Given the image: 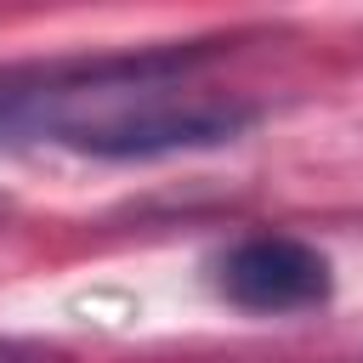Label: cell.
Instances as JSON below:
<instances>
[{
    "mask_svg": "<svg viewBox=\"0 0 363 363\" xmlns=\"http://www.w3.org/2000/svg\"><path fill=\"white\" fill-rule=\"evenodd\" d=\"M216 284H221V295L238 312L278 318V312H312V306H323L329 289H335V267L306 238L255 233V238H244V244H233L221 255Z\"/></svg>",
    "mask_w": 363,
    "mask_h": 363,
    "instance_id": "obj_1",
    "label": "cell"
},
{
    "mask_svg": "<svg viewBox=\"0 0 363 363\" xmlns=\"http://www.w3.org/2000/svg\"><path fill=\"white\" fill-rule=\"evenodd\" d=\"M0 363H68L57 346H40V340H17V335H0Z\"/></svg>",
    "mask_w": 363,
    "mask_h": 363,
    "instance_id": "obj_2",
    "label": "cell"
}]
</instances>
